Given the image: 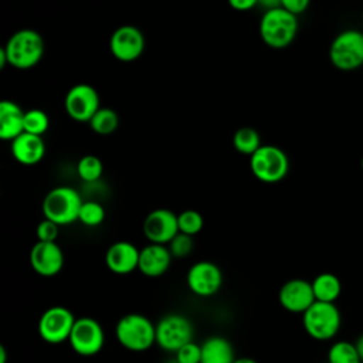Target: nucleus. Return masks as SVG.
<instances>
[{"mask_svg":"<svg viewBox=\"0 0 363 363\" xmlns=\"http://www.w3.org/2000/svg\"><path fill=\"white\" fill-rule=\"evenodd\" d=\"M3 48L7 54L9 65L17 69H30L44 57L45 43L34 28H20L9 37Z\"/></svg>","mask_w":363,"mask_h":363,"instance_id":"nucleus-1","label":"nucleus"},{"mask_svg":"<svg viewBox=\"0 0 363 363\" xmlns=\"http://www.w3.org/2000/svg\"><path fill=\"white\" fill-rule=\"evenodd\" d=\"M118 343L130 352H145L156 343V325L142 313H126L116 322Z\"/></svg>","mask_w":363,"mask_h":363,"instance_id":"nucleus-2","label":"nucleus"},{"mask_svg":"<svg viewBox=\"0 0 363 363\" xmlns=\"http://www.w3.org/2000/svg\"><path fill=\"white\" fill-rule=\"evenodd\" d=\"M298 26V16L282 7L265 10L259 20V35L268 47L281 50L294 43Z\"/></svg>","mask_w":363,"mask_h":363,"instance_id":"nucleus-3","label":"nucleus"},{"mask_svg":"<svg viewBox=\"0 0 363 363\" xmlns=\"http://www.w3.org/2000/svg\"><path fill=\"white\" fill-rule=\"evenodd\" d=\"M82 203L84 200L78 190L69 186H57L45 194L41 210L44 218H48L61 227L78 221Z\"/></svg>","mask_w":363,"mask_h":363,"instance_id":"nucleus-4","label":"nucleus"},{"mask_svg":"<svg viewBox=\"0 0 363 363\" xmlns=\"http://www.w3.org/2000/svg\"><path fill=\"white\" fill-rule=\"evenodd\" d=\"M302 325L305 332L315 340L333 339L342 325L340 311L335 303L315 301L303 313Z\"/></svg>","mask_w":363,"mask_h":363,"instance_id":"nucleus-5","label":"nucleus"},{"mask_svg":"<svg viewBox=\"0 0 363 363\" xmlns=\"http://www.w3.org/2000/svg\"><path fill=\"white\" fill-rule=\"evenodd\" d=\"M329 61L340 71H354L363 65V33L346 28L329 45Z\"/></svg>","mask_w":363,"mask_h":363,"instance_id":"nucleus-6","label":"nucleus"},{"mask_svg":"<svg viewBox=\"0 0 363 363\" xmlns=\"http://www.w3.org/2000/svg\"><path fill=\"white\" fill-rule=\"evenodd\" d=\"M250 169L255 179L262 183H278L289 172V159L286 153L275 145H262L250 156Z\"/></svg>","mask_w":363,"mask_h":363,"instance_id":"nucleus-7","label":"nucleus"},{"mask_svg":"<svg viewBox=\"0 0 363 363\" xmlns=\"http://www.w3.org/2000/svg\"><path fill=\"white\" fill-rule=\"evenodd\" d=\"M194 326L182 313H167L156 323V345L170 353H176L182 346L193 342Z\"/></svg>","mask_w":363,"mask_h":363,"instance_id":"nucleus-8","label":"nucleus"},{"mask_svg":"<svg viewBox=\"0 0 363 363\" xmlns=\"http://www.w3.org/2000/svg\"><path fill=\"white\" fill-rule=\"evenodd\" d=\"M77 318L74 313L61 305L47 308L38 319V335L40 337L51 345H60L69 339Z\"/></svg>","mask_w":363,"mask_h":363,"instance_id":"nucleus-9","label":"nucleus"},{"mask_svg":"<svg viewBox=\"0 0 363 363\" xmlns=\"http://www.w3.org/2000/svg\"><path fill=\"white\" fill-rule=\"evenodd\" d=\"M68 342L77 354L95 356L105 345V332L95 318L81 316L77 318Z\"/></svg>","mask_w":363,"mask_h":363,"instance_id":"nucleus-10","label":"nucleus"},{"mask_svg":"<svg viewBox=\"0 0 363 363\" xmlns=\"http://www.w3.org/2000/svg\"><path fill=\"white\" fill-rule=\"evenodd\" d=\"M65 112L75 122H89L95 112L101 108V101L96 89L89 84L72 85L64 98Z\"/></svg>","mask_w":363,"mask_h":363,"instance_id":"nucleus-11","label":"nucleus"},{"mask_svg":"<svg viewBox=\"0 0 363 363\" xmlns=\"http://www.w3.org/2000/svg\"><path fill=\"white\" fill-rule=\"evenodd\" d=\"M145 35L136 26L123 24L113 30L109 38L111 54L122 62L138 60L145 51Z\"/></svg>","mask_w":363,"mask_h":363,"instance_id":"nucleus-12","label":"nucleus"},{"mask_svg":"<svg viewBox=\"0 0 363 363\" xmlns=\"http://www.w3.org/2000/svg\"><path fill=\"white\" fill-rule=\"evenodd\" d=\"M186 285L194 295L210 298L220 291L223 285V272L220 267L211 261H197L186 274Z\"/></svg>","mask_w":363,"mask_h":363,"instance_id":"nucleus-13","label":"nucleus"},{"mask_svg":"<svg viewBox=\"0 0 363 363\" xmlns=\"http://www.w3.org/2000/svg\"><path fill=\"white\" fill-rule=\"evenodd\" d=\"M142 231L149 242L167 245L179 233L177 214L169 208H155L145 217Z\"/></svg>","mask_w":363,"mask_h":363,"instance_id":"nucleus-14","label":"nucleus"},{"mask_svg":"<svg viewBox=\"0 0 363 363\" xmlns=\"http://www.w3.org/2000/svg\"><path fill=\"white\" fill-rule=\"evenodd\" d=\"M33 271L44 278L55 277L64 267V252L57 242L37 241L28 254Z\"/></svg>","mask_w":363,"mask_h":363,"instance_id":"nucleus-15","label":"nucleus"},{"mask_svg":"<svg viewBox=\"0 0 363 363\" xmlns=\"http://www.w3.org/2000/svg\"><path fill=\"white\" fill-rule=\"evenodd\" d=\"M315 301L312 282L302 278L284 282L278 291L279 305L291 313H303Z\"/></svg>","mask_w":363,"mask_h":363,"instance_id":"nucleus-16","label":"nucleus"},{"mask_svg":"<svg viewBox=\"0 0 363 363\" xmlns=\"http://www.w3.org/2000/svg\"><path fill=\"white\" fill-rule=\"evenodd\" d=\"M140 250L129 241H116L105 252L108 269L116 275H128L138 269Z\"/></svg>","mask_w":363,"mask_h":363,"instance_id":"nucleus-17","label":"nucleus"},{"mask_svg":"<svg viewBox=\"0 0 363 363\" xmlns=\"http://www.w3.org/2000/svg\"><path fill=\"white\" fill-rule=\"evenodd\" d=\"M172 254L167 245L149 242L139 252L138 271L147 278H157L167 272L172 265Z\"/></svg>","mask_w":363,"mask_h":363,"instance_id":"nucleus-18","label":"nucleus"},{"mask_svg":"<svg viewBox=\"0 0 363 363\" xmlns=\"http://www.w3.org/2000/svg\"><path fill=\"white\" fill-rule=\"evenodd\" d=\"M13 157L24 166H34L40 163L45 155V143L43 136L23 132L10 143Z\"/></svg>","mask_w":363,"mask_h":363,"instance_id":"nucleus-19","label":"nucleus"},{"mask_svg":"<svg viewBox=\"0 0 363 363\" xmlns=\"http://www.w3.org/2000/svg\"><path fill=\"white\" fill-rule=\"evenodd\" d=\"M24 113L23 108L13 101L3 99L0 102V138L13 140L24 132Z\"/></svg>","mask_w":363,"mask_h":363,"instance_id":"nucleus-20","label":"nucleus"},{"mask_svg":"<svg viewBox=\"0 0 363 363\" xmlns=\"http://www.w3.org/2000/svg\"><path fill=\"white\" fill-rule=\"evenodd\" d=\"M234 347L224 336H210L201 343V363H233Z\"/></svg>","mask_w":363,"mask_h":363,"instance_id":"nucleus-21","label":"nucleus"},{"mask_svg":"<svg viewBox=\"0 0 363 363\" xmlns=\"http://www.w3.org/2000/svg\"><path fill=\"white\" fill-rule=\"evenodd\" d=\"M312 289L316 301L335 303L342 294V282L332 272H320L312 279Z\"/></svg>","mask_w":363,"mask_h":363,"instance_id":"nucleus-22","label":"nucleus"},{"mask_svg":"<svg viewBox=\"0 0 363 363\" xmlns=\"http://www.w3.org/2000/svg\"><path fill=\"white\" fill-rule=\"evenodd\" d=\"M233 146L238 153L251 156L262 146V142L257 129L251 126H242L234 132Z\"/></svg>","mask_w":363,"mask_h":363,"instance_id":"nucleus-23","label":"nucleus"},{"mask_svg":"<svg viewBox=\"0 0 363 363\" xmlns=\"http://www.w3.org/2000/svg\"><path fill=\"white\" fill-rule=\"evenodd\" d=\"M88 125L94 133L101 136H108L118 129L119 116L112 108L101 106L95 112V115L91 118Z\"/></svg>","mask_w":363,"mask_h":363,"instance_id":"nucleus-24","label":"nucleus"},{"mask_svg":"<svg viewBox=\"0 0 363 363\" xmlns=\"http://www.w3.org/2000/svg\"><path fill=\"white\" fill-rule=\"evenodd\" d=\"M328 363H362V359L354 343L337 340L328 350Z\"/></svg>","mask_w":363,"mask_h":363,"instance_id":"nucleus-25","label":"nucleus"},{"mask_svg":"<svg viewBox=\"0 0 363 363\" xmlns=\"http://www.w3.org/2000/svg\"><path fill=\"white\" fill-rule=\"evenodd\" d=\"M77 173L81 180L86 183H95L104 173V163L95 155H84L77 163Z\"/></svg>","mask_w":363,"mask_h":363,"instance_id":"nucleus-26","label":"nucleus"},{"mask_svg":"<svg viewBox=\"0 0 363 363\" xmlns=\"http://www.w3.org/2000/svg\"><path fill=\"white\" fill-rule=\"evenodd\" d=\"M50 126V118L48 115L40 109V108H33L26 111L24 113V132L43 136Z\"/></svg>","mask_w":363,"mask_h":363,"instance_id":"nucleus-27","label":"nucleus"},{"mask_svg":"<svg viewBox=\"0 0 363 363\" xmlns=\"http://www.w3.org/2000/svg\"><path fill=\"white\" fill-rule=\"evenodd\" d=\"M105 220V208L96 200H84L78 221L86 227H98Z\"/></svg>","mask_w":363,"mask_h":363,"instance_id":"nucleus-28","label":"nucleus"},{"mask_svg":"<svg viewBox=\"0 0 363 363\" xmlns=\"http://www.w3.org/2000/svg\"><path fill=\"white\" fill-rule=\"evenodd\" d=\"M177 224H179L180 233L194 237L203 230L204 218L197 210L187 208V210H183L180 214H177Z\"/></svg>","mask_w":363,"mask_h":363,"instance_id":"nucleus-29","label":"nucleus"},{"mask_svg":"<svg viewBox=\"0 0 363 363\" xmlns=\"http://www.w3.org/2000/svg\"><path fill=\"white\" fill-rule=\"evenodd\" d=\"M169 251L172 254L173 258H186L187 255H190L193 252L194 248V240L191 235L183 234V233H177L173 240L167 244Z\"/></svg>","mask_w":363,"mask_h":363,"instance_id":"nucleus-30","label":"nucleus"},{"mask_svg":"<svg viewBox=\"0 0 363 363\" xmlns=\"http://www.w3.org/2000/svg\"><path fill=\"white\" fill-rule=\"evenodd\" d=\"M174 360L177 363H201V345L190 342L182 346L174 353Z\"/></svg>","mask_w":363,"mask_h":363,"instance_id":"nucleus-31","label":"nucleus"},{"mask_svg":"<svg viewBox=\"0 0 363 363\" xmlns=\"http://www.w3.org/2000/svg\"><path fill=\"white\" fill-rule=\"evenodd\" d=\"M58 234H60V225L48 218H44L37 224V228H35L37 241L57 242Z\"/></svg>","mask_w":363,"mask_h":363,"instance_id":"nucleus-32","label":"nucleus"},{"mask_svg":"<svg viewBox=\"0 0 363 363\" xmlns=\"http://www.w3.org/2000/svg\"><path fill=\"white\" fill-rule=\"evenodd\" d=\"M309 4L311 0H281V7L295 16H299L303 11H306Z\"/></svg>","mask_w":363,"mask_h":363,"instance_id":"nucleus-33","label":"nucleus"},{"mask_svg":"<svg viewBox=\"0 0 363 363\" xmlns=\"http://www.w3.org/2000/svg\"><path fill=\"white\" fill-rule=\"evenodd\" d=\"M230 7L237 11H248L258 4V0H227Z\"/></svg>","mask_w":363,"mask_h":363,"instance_id":"nucleus-34","label":"nucleus"},{"mask_svg":"<svg viewBox=\"0 0 363 363\" xmlns=\"http://www.w3.org/2000/svg\"><path fill=\"white\" fill-rule=\"evenodd\" d=\"M258 4H261L265 10L281 7V0H258Z\"/></svg>","mask_w":363,"mask_h":363,"instance_id":"nucleus-35","label":"nucleus"},{"mask_svg":"<svg viewBox=\"0 0 363 363\" xmlns=\"http://www.w3.org/2000/svg\"><path fill=\"white\" fill-rule=\"evenodd\" d=\"M354 345H356V349H357V352H359V356H360V359H362V362H363V333L357 337V340L354 342Z\"/></svg>","mask_w":363,"mask_h":363,"instance_id":"nucleus-36","label":"nucleus"},{"mask_svg":"<svg viewBox=\"0 0 363 363\" xmlns=\"http://www.w3.org/2000/svg\"><path fill=\"white\" fill-rule=\"evenodd\" d=\"M7 64H9V58H7V54H6L4 48L1 47L0 48V68H4Z\"/></svg>","mask_w":363,"mask_h":363,"instance_id":"nucleus-37","label":"nucleus"},{"mask_svg":"<svg viewBox=\"0 0 363 363\" xmlns=\"http://www.w3.org/2000/svg\"><path fill=\"white\" fill-rule=\"evenodd\" d=\"M7 349L4 345H0V363H7Z\"/></svg>","mask_w":363,"mask_h":363,"instance_id":"nucleus-38","label":"nucleus"},{"mask_svg":"<svg viewBox=\"0 0 363 363\" xmlns=\"http://www.w3.org/2000/svg\"><path fill=\"white\" fill-rule=\"evenodd\" d=\"M233 363H257V360H254L251 357L242 356V357H235V360Z\"/></svg>","mask_w":363,"mask_h":363,"instance_id":"nucleus-39","label":"nucleus"},{"mask_svg":"<svg viewBox=\"0 0 363 363\" xmlns=\"http://www.w3.org/2000/svg\"><path fill=\"white\" fill-rule=\"evenodd\" d=\"M169 363H177V362L173 359V360H172V362H169Z\"/></svg>","mask_w":363,"mask_h":363,"instance_id":"nucleus-40","label":"nucleus"},{"mask_svg":"<svg viewBox=\"0 0 363 363\" xmlns=\"http://www.w3.org/2000/svg\"><path fill=\"white\" fill-rule=\"evenodd\" d=\"M360 164H362V169H363V157H362V163Z\"/></svg>","mask_w":363,"mask_h":363,"instance_id":"nucleus-41","label":"nucleus"},{"mask_svg":"<svg viewBox=\"0 0 363 363\" xmlns=\"http://www.w3.org/2000/svg\"><path fill=\"white\" fill-rule=\"evenodd\" d=\"M362 24H363V11H362Z\"/></svg>","mask_w":363,"mask_h":363,"instance_id":"nucleus-42","label":"nucleus"}]
</instances>
